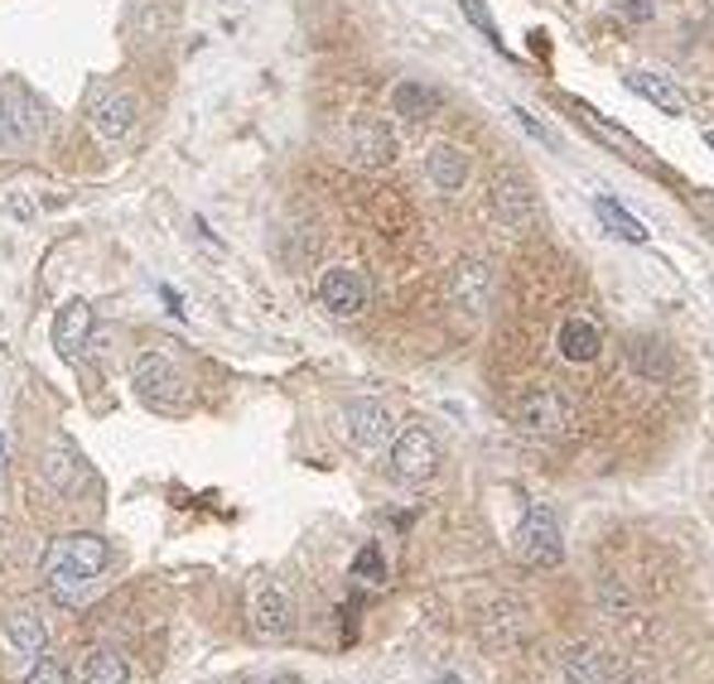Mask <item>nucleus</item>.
<instances>
[{
  "label": "nucleus",
  "instance_id": "obj_1",
  "mask_svg": "<svg viewBox=\"0 0 714 684\" xmlns=\"http://www.w3.org/2000/svg\"><path fill=\"white\" fill-rule=\"evenodd\" d=\"M106 559H112V545L102 540V535H64V540L48 545L44 555V583L54 597H64V603H78V593L97 583L106 573Z\"/></svg>",
  "mask_w": 714,
  "mask_h": 684
},
{
  "label": "nucleus",
  "instance_id": "obj_2",
  "mask_svg": "<svg viewBox=\"0 0 714 684\" xmlns=\"http://www.w3.org/2000/svg\"><path fill=\"white\" fill-rule=\"evenodd\" d=\"M131 381H136V396L155 410H184L189 406V376L179 372L165 352H140L131 362Z\"/></svg>",
  "mask_w": 714,
  "mask_h": 684
},
{
  "label": "nucleus",
  "instance_id": "obj_3",
  "mask_svg": "<svg viewBox=\"0 0 714 684\" xmlns=\"http://www.w3.org/2000/svg\"><path fill=\"white\" fill-rule=\"evenodd\" d=\"M82 116H88V126H92L97 140L116 145V140H126L131 130H136L140 102H136V92H126V88H92Z\"/></svg>",
  "mask_w": 714,
  "mask_h": 684
},
{
  "label": "nucleus",
  "instance_id": "obj_4",
  "mask_svg": "<svg viewBox=\"0 0 714 684\" xmlns=\"http://www.w3.org/2000/svg\"><path fill=\"white\" fill-rule=\"evenodd\" d=\"M517 559L531 569H555L565 559V540H560V521L546 506H531L522 525H517Z\"/></svg>",
  "mask_w": 714,
  "mask_h": 684
},
{
  "label": "nucleus",
  "instance_id": "obj_5",
  "mask_svg": "<svg viewBox=\"0 0 714 684\" xmlns=\"http://www.w3.org/2000/svg\"><path fill=\"white\" fill-rule=\"evenodd\" d=\"M319 304L333 314V319H358L372 304V280L358 271V265H329L319 275Z\"/></svg>",
  "mask_w": 714,
  "mask_h": 684
},
{
  "label": "nucleus",
  "instance_id": "obj_6",
  "mask_svg": "<svg viewBox=\"0 0 714 684\" xmlns=\"http://www.w3.org/2000/svg\"><path fill=\"white\" fill-rule=\"evenodd\" d=\"M343 434H348V444L353 448H362V454H377L382 444H392L396 438V420H392V410H386L382 400L358 396V400H348L343 406Z\"/></svg>",
  "mask_w": 714,
  "mask_h": 684
},
{
  "label": "nucleus",
  "instance_id": "obj_7",
  "mask_svg": "<svg viewBox=\"0 0 714 684\" xmlns=\"http://www.w3.org/2000/svg\"><path fill=\"white\" fill-rule=\"evenodd\" d=\"M570 420H575V406L560 390H531L522 406H517V430L531 438H560L570 430Z\"/></svg>",
  "mask_w": 714,
  "mask_h": 684
},
{
  "label": "nucleus",
  "instance_id": "obj_8",
  "mask_svg": "<svg viewBox=\"0 0 714 684\" xmlns=\"http://www.w3.org/2000/svg\"><path fill=\"white\" fill-rule=\"evenodd\" d=\"M440 472V444L430 430H401L392 438V478L396 482H430Z\"/></svg>",
  "mask_w": 714,
  "mask_h": 684
},
{
  "label": "nucleus",
  "instance_id": "obj_9",
  "mask_svg": "<svg viewBox=\"0 0 714 684\" xmlns=\"http://www.w3.org/2000/svg\"><path fill=\"white\" fill-rule=\"evenodd\" d=\"M492 213H498V223L507 231H522V227L536 223V193H531L526 174L502 169V174L492 179Z\"/></svg>",
  "mask_w": 714,
  "mask_h": 684
},
{
  "label": "nucleus",
  "instance_id": "obj_10",
  "mask_svg": "<svg viewBox=\"0 0 714 684\" xmlns=\"http://www.w3.org/2000/svg\"><path fill=\"white\" fill-rule=\"evenodd\" d=\"M450 299L464 314H474V319H478V314H488V304H492V265L483 261V255H464V261H454Z\"/></svg>",
  "mask_w": 714,
  "mask_h": 684
},
{
  "label": "nucleus",
  "instance_id": "obj_11",
  "mask_svg": "<svg viewBox=\"0 0 714 684\" xmlns=\"http://www.w3.org/2000/svg\"><path fill=\"white\" fill-rule=\"evenodd\" d=\"M348 160L358 169H386L396 164V136L386 121H353L348 130Z\"/></svg>",
  "mask_w": 714,
  "mask_h": 684
},
{
  "label": "nucleus",
  "instance_id": "obj_12",
  "mask_svg": "<svg viewBox=\"0 0 714 684\" xmlns=\"http://www.w3.org/2000/svg\"><path fill=\"white\" fill-rule=\"evenodd\" d=\"M468 174H474V160H468L464 145H450V140H434L426 150V179L430 189L440 193H458L468 183Z\"/></svg>",
  "mask_w": 714,
  "mask_h": 684
},
{
  "label": "nucleus",
  "instance_id": "obj_13",
  "mask_svg": "<svg viewBox=\"0 0 714 684\" xmlns=\"http://www.w3.org/2000/svg\"><path fill=\"white\" fill-rule=\"evenodd\" d=\"M623 88H627V92H637L643 102H651L657 112H667V116H685V112H691L685 92L676 88L667 72H657V68H633V72H623Z\"/></svg>",
  "mask_w": 714,
  "mask_h": 684
},
{
  "label": "nucleus",
  "instance_id": "obj_14",
  "mask_svg": "<svg viewBox=\"0 0 714 684\" xmlns=\"http://www.w3.org/2000/svg\"><path fill=\"white\" fill-rule=\"evenodd\" d=\"M92 338V304L88 299H68L64 309L54 314V347L64 362H78L82 342Z\"/></svg>",
  "mask_w": 714,
  "mask_h": 684
},
{
  "label": "nucleus",
  "instance_id": "obj_15",
  "mask_svg": "<svg viewBox=\"0 0 714 684\" xmlns=\"http://www.w3.org/2000/svg\"><path fill=\"white\" fill-rule=\"evenodd\" d=\"M555 347H560L565 362L589 366V362H599V352H603V333H599L594 319H585V314H570V319L560 323V333H555Z\"/></svg>",
  "mask_w": 714,
  "mask_h": 684
},
{
  "label": "nucleus",
  "instance_id": "obj_16",
  "mask_svg": "<svg viewBox=\"0 0 714 684\" xmlns=\"http://www.w3.org/2000/svg\"><path fill=\"white\" fill-rule=\"evenodd\" d=\"M5 126H10V145H30L44 126L39 102H34V92L24 82H5Z\"/></svg>",
  "mask_w": 714,
  "mask_h": 684
},
{
  "label": "nucleus",
  "instance_id": "obj_17",
  "mask_svg": "<svg viewBox=\"0 0 714 684\" xmlns=\"http://www.w3.org/2000/svg\"><path fill=\"white\" fill-rule=\"evenodd\" d=\"M251 622H257L261 637H290V627H295V603H290V593L265 583V589L251 597Z\"/></svg>",
  "mask_w": 714,
  "mask_h": 684
},
{
  "label": "nucleus",
  "instance_id": "obj_18",
  "mask_svg": "<svg viewBox=\"0 0 714 684\" xmlns=\"http://www.w3.org/2000/svg\"><path fill=\"white\" fill-rule=\"evenodd\" d=\"M392 112L401 116V121H430L434 112H440V88H430V82H420V78H406V82H396L392 88Z\"/></svg>",
  "mask_w": 714,
  "mask_h": 684
},
{
  "label": "nucleus",
  "instance_id": "obj_19",
  "mask_svg": "<svg viewBox=\"0 0 714 684\" xmlns=\"http://www.w3.org/2000/svg\"><path fill=\"white\" fill-rule=\"evenodd\" d=\"M627 366H633L643 381H671V372H676V357L667 352V342H657V338H637V342H627Z\"/></svg>",
  "mask_w": 714,
  "mask_h": 684
},
{
  "label": "nucleus",
  "instance_id": "obj_20",
  "mask_svg": "<svg viewBox=\"0 0 714 684\" xmlns=\"http://www.w3.org/2000/svg\"><path fill=\"white\" fill-rule=\"evenodd\" d=\"M560 670L570 684H609V675L619 665H613L603 651H594V646H570V651L560 656Z\"/></svg>",
  "mask_w": 714,
  "mask_h": 684
},
{
  "label": "nucleus",
  "instance_id": "obj_21",
  "mask_svg": "<svg viewBox=\"0 0 714 684\" xmlns=\"http://www.w3.org/2000/svg\"><path fill=\"white\" fill-rule=\"evenodd\" d=\"M575 116H579V121H585V126H589V130H594V136H603V140H609V145H613V150H619V155H623V160H633V164H651V155H647V145H643V140H637V136H627V130H623V126H613V121H603L599 112H589V106H585V102H575Z\"/></svg>",
  "mask_w": 714,
  "mask_h": 684
},
{
  "label": "nucleus",
  "instance_id": "obj_22",
  "mask_svg": "<svg viewBox=\"0 0 714 684\" xmlns=\"http://www.w3.org/2000/svg\"><path fill=\"white\" fill-rule=\"evenodd\" d=\"M5 641L15 646L20 656H39L44 646H48V627H44V617L34 613V607H15V613L5 617Z\"/></svg>",
  "mask_w": 714,
  "mask_h": 684
},
{
  "label": "nucleus",
  "instance_id": "obj_23",
  "mask_svg": "<svg viewBox=\"0 0 714 684\" xmlns=\"http://www.w3.org/2000/svg\"><path fill=\"white\" fill-rule=\"evenodd\" d=\"M78 478H82V463H78V448L72 444H64V438H58L54 448H48L44 454V482L54 487V492H78Z\"/></svg>",
  "mask_w": 714,
  "mask_h": 684
},
{
  "label": "nucleus",
  "instance_id": "obj_24",
  "mask_svg": "<svg viewBox=\"0 0 714 684\" xmlns=\"http://www.w3.org/2000/svg\"><path fill=\"white\" fill-rule=\"evenodd\" d=\"M78 684H131V665L121 651H88V661L78 670Z\"/></svg>",
  "mask_w": 714,
  "mask_h": 684
},
{
  "label": "nucleus",
  "instance_id": "obj_25",
  "mask_svg": "<svg viewBox=\"0 0 714 684\" xmlns=\"http://www.w3.org/2000/svg\"><path fill=\"white\" fill-rule=\"evenodd\" d=\"M594 213H599V223H609L613 237L637 241V247H643V241H647V223H643V217H633V213H627V207H623L619 198H594Z\"/></svg>",
  "mask_w": 714,
  "mask_h": 684
},
{
  "label": "nucleus",
  "instance_id": "obj_26",
  "mask_svg": "<svg viewBox=\"0 0 714 684\" xmlns=\"http://www.w3.org/2000/svg\"><path fill=\"white\" fill-rule=\"evenodd\" d=\"M353 579L358 583H367V589H386V555H382V545L377 540H367L358 549V559H353Z\"/></svg>",
  "mask_w": 714,
  "mask_h": 684
},
{
  "label": "nucleus",
  "instance_id": "obj_27",
  "mask_svg": "<svg viewBox=\"0 0 714 684\" xmlns=\"http://www.w3.org/2000/svg\"><path fill=\"white\" fill-rule=\"evenodd\" d=\"M458 5H464V15H468V24H478L483 34H488L492 44H502V34H498V20L488 15V5H483V0H458Z\"/></svg>",
  "mask_w": 714,
  "mask_h": 684
},
{
  "label": "nucleus",
  "instance_id": "obj_28",
  "mask_svg": "<svg viewBox=\"0 0 714 684\" xmlns=\"http://www.w3.org/2000/svg\"><path fill=\"white\" fill-rule=\"evenodd\" d=\"M24 684H68V670L58 665V661H48V656H44V661L34 665L30 675H24Z\"/></svg>",
  "mask_w": 714,
  "mask_h": 684
},
{
  "label": "nucleus",
  "instance_id": "obj_29",
  "mask_svg": "<svg viewBox=\"0 0 714 684\" xmlns=\"http://www.w3.org/2000/svg\"><path fill=\"white\" fill-rule=\"evenodd\" d=\"M619 20H627V24H647L651 15H657V5H651V0H619Z\"/></svg>",
  "mask_w": 714,
  "mask_h": 684
},
{
  "label": "nucleus",
  "instance_id": "obj_30",
  "mask_svg": "<svg viewBox=\"0 0 714 684\" xmlns=\"http://www.w3.org/2000/svg\"><path fill=\"white\" fill-rule=\"evenodd\" d=\"M512 116H517V126H522L526 136H536V140H551V136H546V126H541V121L531 116V112H522V106H512Z\"/></svg>",
  "mask_w": 714,
  "mask_h": 684
},
{
  "label": "nucleus",
  "instance_id": "obj_31",
  "mask_svg": "<svg viewBox=\"0 0 714 684\" xmlns=\"http://www.w3.org/2000/svg\"><path fill=\"white\" fill-rule=\"evenodd\" d=\"M10 145V126H5V88H0V150Z\"/></svg>",
  "mask_w": 714,
  "mask_h": 684
},
{
  "label": "nucleus",
  "instance_id": "obj_32",
  "mask_svg": "<svg viewBox=\"0 0 714 684\" xmlns=\"http://www.w3.org/2000/svg\"><path fill=\"white\" fill-rule=\"evenodd\" d=\"M609 684H643V680H637L633 670H623V665H619V670H613V675H609Z\"/></svg>",
  "mask_w": 714,
  "mask_h": 684
},
{
  "label": "nucleus",
  "instance_id": "obj_33",
  "mask_svg": "<svg viewBox=\"0 0 714 684\" xmlns=\"http://www.w3.org/2000/svg\"><path fill=\"white\" fill-rule=\"evenodd\" d=\"M700 207H705V217H710V227H714V203H700Z\"/></svg>",
  "mask_w": 714,
  "mask_h": 684
},
{
  "label": "nucleus",
  "instance_id": "obj_34",
  "mask_svg": "<svg viewBox=\"0 0 714 684\" xmlns=\"http://www.w3.org/2000/svg\"><path fill=\"white\" fill-rule=\"evenodd\" d=\"M705 145H710V150H714V126H710V130H705Z\"/></svg>",
  "mask_w": 714,
  "mask_h": 684
},
{
  "label": "nucleus",
  "instance_id": "obj_35",
  "mask_svg": "<svg viewBox=\"0 0 714 684\" xmlns=\"http://www.w3.org/2000/svg\"><path fill=\"white\" fill-rule=\"evenodd\" d=\"M440 684H464V680H458V675H444V680H440Z\"/></svg>",
  "mask_w": 714,
  "mask_h": 684
},
{
  "label": "nucleus",
  "instance_id": "obj_36",
  "mask_svg": "<svg viewBox=\"0 0 714 684\" xmlns=\"http://www.w3.org/2000/svg\"><path fill=\"white\" fill-rule=\"evenodd\" d=\"M271 684H295V680H285V675H281V680H271Z\"/></svg>",
  "mask_w": 714,
  "mask_h": 684
},
{
  "label": "nucleus",
  "instance_id": "obj_37",
  "mask_svg": "<svg viewBox=\"0 0 714 684\" xmlns=\"http://www.w3.org/2000/svg\"><path fill=\"white\" fill-rule=\"evenodd\" d=\"M0 454H5V444H0Z\"/></svg>",
  "mask_w": 714,
  "mask_h": 684
}]
</instances>
